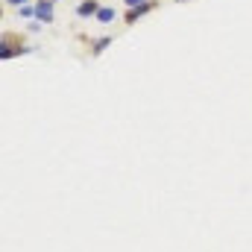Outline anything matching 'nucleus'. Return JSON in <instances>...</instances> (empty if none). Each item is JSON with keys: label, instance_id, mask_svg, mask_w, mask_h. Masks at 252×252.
<instances>
[{"label": "nucleus", "instance_id": "obj_1", "mask_svg": "<svg viewBox=\"0 0 252 252\" xmlns=\"http://www.w3.org/2000/svg\"><path fill=\"white\" fill-rule=\"evenodd\" d=\"M30 53H35V47L27 44L24 32H3V38H0V59L3 62L21 59V56H30Z\"/></svg>", "mask_w": 252, "mask_h": 252}, {"label": "nucleus", "instance_id": "obj_2", "mask_svg": "<svg viewBox=\"0 0 252 252\" xmlns=\"http://www.w3.org/2000/svg\"><path fill=\"white\" fill-rule=\"evenodd\" d=\"M158 6H161V0H147V3H141V6H129V9L124 12V24L126 27L138 24V21L147 18L150 12H158Z\"/></svg>", "mask_w": 252, "mask_h": 252}, {"label": "nucleus", "instance_id": "obj_3", "mask_svg": "<svg viewBox=\"0 0 252 252\" xmlns=\"http://www.w3.org/2000/svg\"><path fill=\"white\" fill-rule=\"evenodd\" d=\"M85 41H88V56L97 59L115 44V35H85Z\"/></svg>", "mask_w": 252, "mask_h": 252}, {"label": "nucleus", "instance_id": "obj_4", "mask_svg": "<svg viewBox=\"0 0 252 252\" xmlns=\"http://www.w3.org/2000/svg\"><path fill=\"white\" fill-rule=\"evenodd\" d=\"M53 9H56V3H53V0H35V21H41L44 27H50V24L56 21Z\"/></svg>", "mask_w": 252, "mask_h": 252}, {"label": "nucleus", "instance_id": "obj_5", "mask_svg": "<svg viewBox=\"0 0 252 252\" xmlns=\"http://www.w3.org/2000/svg\"><path fill=\"white\" fill-rule=\"evenodd\" d=\"M100 6H103L100 0H79V3H76V9H73V15H76V18H82V21H85V18H97Z\"/></svg>", "mask_w": 252, "mask_h": 252}, {"label": "nucleus", "instance_id": "obj_6", "mask_svg": "<svg viewBox=\"0 0 252 252\" xmlns=\"http://www.w3.org/2000/svg\"><path fill=\"white\" fill-rule=\"evenodd\" d=\"M115 18H118V9H115V6H100V12H97L94 21H97V24H112Z\"/></svg>", "mask_w": 252, "mask_h": 252}, {"label": "nucleus", "instance_id": "obj_7", "mask_svg": "<svg viewBox=\"0 0 252 252\" xmlns=\"http://www.w3.org/2000/svg\"><path fill=\"white\" fill-rule=\"evenodd\" d=\"M15 12H18V18L32 21V18H35V3H27V6H21V9H15Z\"/></svg>", "mask_w": 252, "mask_h": 252}, {"label": "nucleus", "instance_id": "obj_8", "mask_svg": "<svg viewBox=\"0 0 252 252\" xmlns=\"http://www.w3.org/2000/svg\"><path fill=\"white\" fill-rule=\"evenodd\" d=\"M27 3H32V0H3V6H9V9H21Z\"/></svg>", "mask_w": 252, "mask_h": 252}, {"label": "nucleus", "instance_id": "obj_9", "mask_svg": "<svg viewBox=\"0 0 252 252\" xmlns=\"http://www.w3.org/2000/svg\"><path fill=\"white\" fill-rule=\"evenodd\" d=\"M41 27H44V24H41V21H35V18H32V21H30V24H27V32H38V30H41Z\"/></svg>", "mask_w": 252, "mask_h": 252}, {"label": "nucleus", "instance_id": "obj_10", "mask_svg": "<svg viewBox=\"0 0 252 252\" xmlns=\"http://www.w3.org/2000/svg\"><path fill=\"white\" fill-rule=\"evenodd\" d=\"M141 3H147V0H124L126 9H129V6H141Z\"/></svg>", "mask_w": 252, "mask_h": 252}, {"label": "nucleus", "instance_id": "obj_11", "mask_svg": "<svg viewBox=\"0 0 252 252\" xmlns=\"http://www.w3.org/2000/svg\"><path fill=\"white\" fill-rule=\"evenodd\" d=\"M173 3H188V0H173Z\"/></svg>", "mask_w": 252, "mask_h": 252}, {"label": "nucleus", "instance_id": "obj_12", "mask_svg": "<svg viewBox=\"0 0 252 252\" xmlns=\"http://www.w3.org/2000/svg\"><path fill=\"white\" fill-rule=\"evenodd\" d=\"M53 3H59V0H53Z\"/></svg>", "mask_w": 252, "mask_h": 252}, {"label": "nucleus", "instance_id": "obj_13", "mask_svg": "<svg viewBox=\"0 0 252 252\" xmlns=\"http://www.w3.org/2000/svg\"><path fill=\"white\" fill-rule=\"evenodd\" d=\"M32 3H35V0H32Z\"/></svg>", "mask_w": 252, "mask_h": 252}]
</instances>
